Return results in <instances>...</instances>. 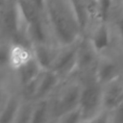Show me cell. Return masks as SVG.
Masks as SVG:
<instances>
[{
	"label": "cell",
	"instance_id": "obj_5",
	"mask_svg": "<svg viewBox=\"0 0 123 123\" xmlns=\"http://www.w3.org/2000/svg\"><path fill=\"white\" fill-rule=\"evenodd\" d=\"M99 54L91 44L89 38L86 36H83L78 43L77 56H76V66L74 75L79 78L93 74Z\"/></svg>",
	"mask_w": 123,
	"mask_h": 123
},
{
	"label": "cell",
	"instance_id": "obj_11",
	"mask_svg": "<svg viewBox=\"0 0 123 123\" xmlns=\"http://www.w3.org/2000/svg\"><path fill=\"white\" fill-rule=\"evenodd\" d=\"M55 123H83V121H82L80 111L77 109L59 118H56Z\"/></svg>",
	"mask_w": 123,
	"mask_h": 123
},
{
	"label": "cell",
	"instance_id": "obj_2",
	"mask_svg": "<svg viewBox=\"0 0 123 123\" xmlns=\"http://www.w3.org/2000/svg\"><path fill=\"white\" fill-rule=\"evenodd\" d=\"M79 79L81 81V90L78 110L83 123H88L104 111L103 86L96 81L94 73Z\"/></svg>",
	"mask_w": 123,
	"mask_h": 123
},
{
	"label": "cell",
	"instance_id": "obj_3",
	"mask_svg": "<svg viewBox=\"0 0 123 123\" xmlns=\"http://www.w3.org/2000/svg\"><path fill=\"white\" fill-rule=\"evenodd\" d=\"M81 81L76 75L62 81L50 97L51 115L59 118L78 109Z\"/></svg>",
	"mask_w": 123,
	"mask_h": 123
},
{
	"label": "cell",
	"instance_id": "obj_4",
	"mask_svg": "<svg viewBox=\"0 0 123 123\" xmlns=\"http://www.w3.org/2000/svg\"><path fill=\"white\" fill-rule=\"evenodd\" d=\"M123 76V59L113 50L99 55L94 70L96 81L105 86Z\"/></svg>",
	"mask_w": 123,
	"mask_h": 123
},
{
	"label": "cell",
	"instance_id": "obj_6",
	"mask_svg": "<svg viewBox=\"0 0 123 123\" xmlns=\"http://www.w3.org/2000/svg\"><path fill=\"white\" fill-rule=\"evenodd\" d=\"M79 40L73 44L59 47L58 53L50 70L56 73L62 81H64L74 75Z\"/></svg>",
	"mask_w": 123,
	"mask_h": 123
},
{
	"label": "cell",
	"instance_id": "obj_8",
	"mask_svg": "<svg viewBox=\"0 0 123 123\" xmlns=\"http://www.w3.org/2000/svg\"><path fill=\"white\" fill-rule=\"evenodd\" d=\"M85 36L89 38L91 44L99 55L107 53L112 49L111 33L108 22L94 23Z\"/></svg>",
	"mask_w": 123,
	"mask_h": 123
},
{
	"label": "cell",
	"instance_id": "obj_9",
	"mask_svg": "<svg viewBox=\"0 0 123 123\" xmlns=\"http://www.w3.org/2000/svg\"><path fill=\"white\" fill-rule=\"evenodd\" d=\"M62 82L61 78L52 70H43L37 81L33 98L37 101L50 98Z\"/></svg>",
	"mask_w": 123,
	"mask_h": 123
},
{
	"label": "cell",
	"instance_id": "obj_1",
	"mask_svg": "<svg viewBox=\"0 0 123 123\" xmlns=\"http://www.w3.org/2000/svg\"><path fill=\"white\" fill-rule=\"evenodd\" d=\"M44 15L57 46L73 44L83 37L68 0H46Z\"/></svg>",
	"mask_w": 123,
	"mask_h": 123
},
{
	"label": "cell",
	"instance_id": "obj_7",
	"mask_svg": "<svg viewBox=\"0 0 123 123\" xmlns=\"http://www.w3.org/2000/svg\"><path fill=\"white\" fill-rule=\"evenodd\" d=\"M108 23L111 33V50L123 59V0H113Z\"/></svg>",
	"mask_w": 123,
	"mask_h": 123
},
{
	"label": "cell",
	"instance_id": "obj_10",
	"mask_svg": "<svg viewBox=\"0 0 123 123\" xmlns=\"http://www.w3.org/2000/svg\"><path fill=\"white\" fill-rule=\"evenodd\" d=\"M123 100V76L103 86V110L111 111Z\"/></svg>",
	"mask_w": 123,
	"mask_h": 123
}]
</instances>
